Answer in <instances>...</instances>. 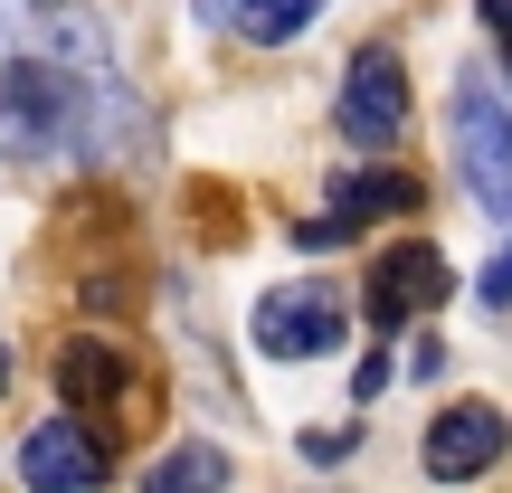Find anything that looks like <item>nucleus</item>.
<instances>
[{
  "label": "nucleus",
  "instance_id": "15",
  "mask_svg": "<svg viewBox=\"0 0 512 493\" xmlns=\"http://www.w3.org/2000/svg\"><path fill=\"white\" fill-rule=\"evenodd\" d=\"M380 389H389V351H370V361L351 370V399H380Z\"/></svg>",
  "mask_w": 512,
  "mask_h": 493
},
{
  "label": "nucleus",
  "instance_id": "16",
  "mask_svg": "<svg viewBox=\"0 0 512 493\" xmlns=\"http://www.w3.org/2000/svg\"><path fill=\"white\" fill-rule=\"evenodd\" d=\"M238 10L247 0H200V19H219V29H238Z\"/></svg>",
  "mask_w": 512,
  "mask_h": 493
},
{
  "label": "nucleus",
  "instance_id": "9",
  "mask_svg": "<svg viewBox=\"0 0 512 493\" xmlns=\"http://www.w3.org/2000/svg\"><path fill=\"white\" fill-rule=\"evenodd\" d=\"M143 493H228V456L209 437H190V446H171V456L143 475Z\"/></svg>",
  "mask_w": 512,
  "mask_h": 493
},
{
  "label": "nucleus",
  "instance_id": "11",
  "mask_svg": "<svg viewBox=\"0 0 512 493\" xmlns=\"http://www.w3.org/2000/svg\"><path fill=\"white\" fill-rule=\"evenodd\" d=\"M313 19H323V0H247V10H238V38H256V48H285V38H304Z\"/></svg>",
  "mask_w": 512,
  "mask_h": 493
},
{
  "label": "nucleus",
  "instance_id": "10",
  "mask_svg": "<svg viewBox=\"0 0 512 493\" xmlns=\"http://www.w3.org/2000/svg\"><path fill=\"white\" fill-rule=\"evenodd\" d=\"M57 389H67L76 408H95V399H114V389H124V361H114V342H67V361H57Z\"/></svg>",
  "mask_w": 512,
  "mask_h": 493
},
{
  "label": "nucleus",
  "instance_id": "12",
  "mask_svg": "<svg viewBox=\"0 0 512 493\" xmlns=\"http://www.w3.org/2000/svg\"><path fill=\"white\" fill-rule=\"evenodd\" d=\"M351 446H361L351 427H304V465H342Z\"/></svg>",
  "mask_w": 512,
  "mask_h": 493
},
{
  "label": "nucleus",
  "instance_id": "13",
  "mask_svg": "<svg viewBox=\"0 0 512 493\" xmlns=\"http://www.w3.org/2000/svg\"><path fill=\"white\" fill-rule=\"evenodd\" d=\"M475 19L494 29V48H503V67H512V0H475Z\"/></svg>",
  "mask_w": 512,
  "mask_h": 493
},
{
  "label": "nucleus",
  "instance_id": "5",
  "mask_svg": "<svg viewBox=\"0 0 512 493\" xmlns=\"http://www.w3.org/2000/svg\"><path fill=\"white\" fill-rule=\"evenodd\" d=\"M446 294H456L446 256L427 247V238H408V247H380V256H370V294H361V313H370V332H408V313L446 304Z\"/></svg>",
  "mask_w": 512,
  "mask_h": 493
},
{
  "label": "nucleus",
  "instance_id": "4",
  "mask_svg": "<svg viewBox=\"0 0 512 493\" xmlns=\"http://www.w3.org/2000/svg\"><path fill=\"white\" fill-rule=\"evenodd\" d=\"M342 143H361V152H389L408 133V67H399V48H361L351 57V76H342Z\"/></svg>",
  "mask_w": 512,
  "mask_h": 493
},
{
  "label": "nucleus",
  "instance_id": "8",
  "mask_svg": "<svg viewBox=\"0 0 512 493\" xmlns=\"http://www.w3.org/2000/svg\"><path fill=\"white\" fill-rule=\"evenodd\" d=\"M427 181H408V171H342L332 181V219L342 228H370V219H408L418 209Z\"/></svg>",
  "mask_w": 512,
  "mask_h": 493
},
{
  "label": "nucleus",
  "instance_id": "3",
  "mask_svg": "<svg viewBox=\"0 0 512 493\" xmlns=\"http://www.w3.org/2000/svg\"><path fill=\"white\" fill-rule=\"evenodd\" d=\"M456 171L494 219H512V95L484 86V67L456 76Z\"/></svg>",
  "mask_w": 512,
  "mask_h": 493
},
{
  "label": "nucleus",
  "instance_id": "1",
  "mask_svg": "<svg viewBox=\"0 0 512 493\" xmlns=\"http://www.w3.org/2000/svg\"><path fill=\"white\" fill-rule=\"evenodd\" d=\"M95 95H105V67L76 76L38 48L19 67H0V162H19V171L95 162Z\"/></svg>",
  "mask_w": 512,
  "mask_h": 493
},
{
  "label": "nucleus",
  "instance_id": "6",
  "mask_svg": "<svg viewBox=\"0 0 512 493\" xmlns=\"http://www.w3.org/2000/svg\"><path fill=\"white\" fill-rule=\"evenodd\" d=\"M503 446H512V427H503L494 399L437 408V427H427V484H475V475H494Z\"/></svg>",
  "mask_w": 512,
  "mask_h": 493
},
{
  "label": "nucleus",
  "instance_id": "14",
  "mask_svg": "<svg viewBox=\"0 0 512 493\" xmlns=\"http://www.w3.org/2000/svg\"><path fill=\"white\" fill-rule=\"evenodd\" d=\"M475 294H484V304H512V238H503L494 266H484V285H475Z\"/></svg>",
  "mask_w": 512,
  "mask_h": 493
},
{
  "label": "nucleus",
  "instance_id": "17",
  "mask_svg": "<svg viewBox=\"0 0 512 493\" xmlns=\"http://www.w3.org/2000/svg\"><path fill=\"white\" fill-rule=\"evenodd\" d=\"M0 389H10V351H0Z\"/></svg>",
  "mask_w": 512,
  "mask_h": 493
},
{
  "label": "nucleus",
  "instance_id": "7",
  "mask_svg": "<svg viewBox=\"0 0 512 493\" xmlns=\"http://www.w3.org/2000/svg\"><path fill=\"white\" fill-rule=\"evenodd\" d=\"M19 484L29 493H95L105 484V437L86 418H48L19 437Z\"/></svg>",
  "mask_w": 512,
  "mask_h": 493
},
{
  "label": "nucleus",
  "instance_id": "2",
  "mask_svg": "<svg viewBox=\"0 0 512 493\" xmlns=\"http://www.w3.org/2000/svg\"><path fill=\"white\" fill-rule=\"evenodd\" d=\"M342 332H351V294L323 285V275H304V285H266L256 313H247V342L266 351V361H323Z\"/></svg>",
  "mask_w": 512,
  "mask_h": 493
}]
</instances>
